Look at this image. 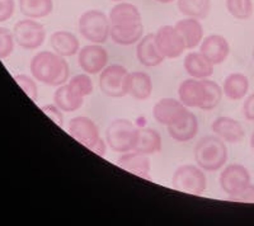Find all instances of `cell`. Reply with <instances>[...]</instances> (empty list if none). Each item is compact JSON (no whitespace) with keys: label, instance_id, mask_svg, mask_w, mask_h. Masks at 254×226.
Listing matches in <instances>:
<instances>
[{"label":"cell","instance_id":"obj_1","mask_svg":"<svg viewBox=\"0 0 254 226\" xmlns=\"http://www.w3.org/2000/svg\"><path fill=\"white\" fill-rule=\"evenodd\" d=\"M31 73L44 84L60 87L69 79L70 69L64 56L51 51H41L31 61Z\"/></svg>","mask_w":254,"mask_h":226},{"label":"cell","instance_id":"obj_2","mask_svg":"<svg viewBox=\"0 0 254 226\" xmlns=\"http://www.w3.org/2000/svg\"><path fill=\"white\" fill-rule=\"evenodd\" d=\"M197 166L206 171H216L228 162V149L225 142L217 136H206L197 142L194 148Z\"/></svg>","mask_w":254,"mask_h":226},{"label":"cell","instance_id":"obj_3","mask_svg":"<svg viewBox=\"0 0 254 226\" xmlns=\"http://www.w3.org/2000/svg\"><path fill=\"white\" fill-rule=\"evenodd\" d=\"M69 133L81 145L89 149L99 157L106 155V142L99 136V130L94 122L88 117L79 116L70 119L67 126Z\"/></svg>","mask_w":254,"mask_h":226},{"label":"cell","instance_id":"obj_4","mask_svg":"<svg viewBox=\"0 0 254 226\" xmlns=\"http://www.w3.org/2000/svg\"><path fill=\"white\" fill-rule=\"evenodd\" d=\"M139 128L128 119H115L106 130V141L117 153H128L135 149Z\"/></svg>","mask_w":254,"mask_h":226},{"label":"cell","instance_id":"obj_5","mask_svg":"<svg viewBox=\"0 0 254 226\" xmlns=\"http://www.w3.org/2000/svg\"><path fill=\"white\" fill-rule=\"evenodd\" d=\"M79 31L89 42L98 45L106 44L111 32L110 18L97 9L87 10L79 19Z\"/></svg>","mask_w":254,"mask_h":226},{"label":"cell","instance_id":"obj_6","mask_svg":"<svg viewBox=\"0 0 254 226\" xmlns=\"http://www.w3.org/2000/svg\"><path fill=\"white\" fill-rule=\"evenodd\" d=\"M173 187L179 192L190 194H202L207 188V179L203 169L199 167L187 164L179 167L172 178Z\"/></svg>","mask_w":254,"mask_h":226},{"label":"cell","instance_id":"obj_7","mask_svg":"<svg viewBox=\"0 0 254 226\" xmlns=\"http://www.w3.org/2000/svg\"><path fill=\"white\" fill-rule=\"evenodd\" d=\"M128 71L122 65H110L102 70L99 76V87L106 96L120 98L127 94Z\"/></svg>","mask_w":254,"mask_h":226},{"label":"cell","instance_id":"obj_8","mask_svg":"<svg viewBox=\"0 0 254 226\" xmlns=\"http://www.w3.org/2000/svg\"><path fill=\"white\" fill-rule=\"evenodd\" d=\"M14 41L26 50H36L45 42L46 29L41 23L31 19H23L17 22L13 28Z\"/></svg>","mask_w":254,"mask_h":226},{"label":"cell","instance_id":"obj_9","mask_svg":"<svg viewBox=\"0 0 254 226\" xmlns=\"http://www.w3.org/2000/svg\"><path fill=\"white\" fill-rule=\"evenodd\" d=\"M188 113L190 111L182 102L176 101L173 98L160 99L154 106L153 110V116L155 121L167 127L181 123L188 116Z\"/></svg>","mask_w":254,"mask_h":226},{"label":"cell","instance_id":"obj_10","mask_svg":"<svg viewBox=\"0 0 254 226\" xmlns=\"http://www.w3.org/2000/svg\"><path fill=\"white\" fill-rule=\"evenodd\" d=\"M251 184V174L242 164H230L220 174V186L229 197L238 193Z\"/></svg>","mask_w":254,"mask_h":226},{"label":"cell","instance_id":"obj_11","mask_svg":"<svg viewBox=\"0 0 254 226\" xmlns=\"http://www.w3.org/2000/svg\"><path fill=\"white\" fill-rule=\"evenodd\" d=\"M155 45L167 58H176L182 55L186 45L173 26H163L155 33Z\"/></svg>","mask_w":254,"mask_h":226},{"label":"cell","instance_id":"obj_12","mask_svg":"<svg viewBox=\"0 0 254 226\" xmlns=\"http://www.w3.org/2000/svg\"><path fill=\"white\" fill-rule=\"evenodd\" d=\"M79 65L88 74H99L108 64L107 50L98 44L88 45L79 50Z\"/></svg>","mask_w":254,"mask_h":226},{"label":"cell","instance_id":"obj_13","mask_svg":"<svg viewBox=\"0 0 254 226\" xmlns=\"http://www.w3.org/2000/svg\"><path fill=\"white\" fill-rule=\"evenodd\" d=\"M199 53L205 55L214 65L222 64L230 54V45L221 35H210L202 40Z\"/></svg>","mask_w":254,"mask_h":226},{"label":"cell","instance_id":"obj_14","mask_svg":"<svg viewBox=\"0 0 254 226\" xmlns=\"http://www.w3.org/2000/svg\"><path fill=\"white\" fill-rule=\"evenodd\" d=\"M179 101L186 107H198L203 105L206 98V88L202 80H196L194 78L182 81L178 89Z\"/></svg>","mask_w":254,"mask_h":226},{"label":"cell","instance_id":"obj_15","mask_svg":"<svg viewBox=\"0 0 254 226\" xmlns=\"http://www.w3.org/2000/svg\"><path fill=\"white\" fill-rule=\"evenodd\" d=\"M214 133L217 137L230 144H237L243 141L246 132L244 128L237 119L231 117H217L211 126Z\"/></svg>","mask_w":254,"mask_h":226},{"label":"cell","instance_id":"obj_16","mask_svg":"<svg viewBox=\"0 0 254 226\" xmlns=\"http://www.w3.org/2000/svg\"><path fill=\"white\" fill-rule=\"evenodd\" d=\"M117 166L130 173L139 175V177L145 178L150 180V159L149 155L137 153V151H128L125 153L119 160Z\"/></svg>","mask_w":254,"mask_h":226},{"label":"cell","instance_id":"obj_17","mask_svg":"<svg viewBox=\"0 0 254 226\" xmlns=\"http://www.w3.org/2000/svg\"><path fill=\"white\" fill-rule=\"evenodd\" d=\"M136 56L140 64L147 67H154L164 61V56L159 51L155 45V35L149 33L142 37L136 47Z\"/></svg>","mask_w":254,"mask_h":226},{"label":"cell","instance_id":"obj_18","mask_svg":"<svg viewBox=\"0 0 254 226\" xmlns=\"http://www.w3.org/2000/svg\"><path fill=\"white\" fill-rule=\"evenodd\" d=\"M176 29L182 37L186 49L190 50L198 46L203 40V27L196 18H185L176 23Z\"/></svg>","mask_w":254,"mask_h":226},{"label":"cell","instance_id":"obj_19","mask_svg":"<svg viewBox=\"0 0 254 226\" xmlns=\"http://www.w3.org/2000/svg\"><path fill=\"white\" fill-rule=\"evenodd\" d=\"M153 81L144 71H132L128 73L127 78V94L137 101H145L151 96Z\"/></svg>","mask_w":254,"mask_h":226},{"label":"cell","instance_id":"obj_20","mask_svg":"<svg viewBox=\"0 0 254 226\" xmlns=\"http://www.w3.org/2000/svg\"><path fill=\"white\" fill-rule=\"evenodd\" d=\"M186 71L194 79H206L214 74L215 65L201 53H190L183 62Z\"/></svg>","mask_w":254,"mask_h":226},{"label":"cell","instance_id":"obj_21","mask_svg":"<svg viewBox=\"0 0 254 226\" xmlns=\"http://www.w3.org/2000/svg\"><path fill=\"white\" fill-rule=\"evenodd\" d=\"M144 35V24L136 23L128 26H111L110 36L115 44L121 46H131L139 42Z\"/></svg>","mask_w":254,"mask_h":226},{"label":"cell","instance_id":"obj_22","mask_svg":"<svg viewBox=\"0 0 254 226\" xmlns=\"http://www.w3.org/2000/svg\"><path fill=\"white\" fill-rule=\"evenodd\" d=\"M50 44L54 49V53L60 56H74L79 51V40L74 33L69 31H56L50 38Z\"/></svg>","mask_w":254,"mask_h":226},{"label":"cell","instance_id":"obj_23","mask_svg":"<svg viewBox=\"0 0 254 226\" xmlns=\"http://www.w3.org/2000/svg\"><path fill=\"white\" fill-rule=\"evenodd\" d=\"M111 26H128V24L141 23V14L133 4L120 3L111 9Z\"/></svg>","mask_w":254,"mask_h":226},{"label":"cell","instance_id":"obj_24","mask_svg":"<svg viewBox=\"0 0 254 226\" xmlns=\"http://www.w3.org/2000/svg\"><path fill=\"white\" fill-rule=\"evenodd\" d=\"M168 132L173 140L178 142H187L194 139L198 132V119L196 114L192 112L188 113V116L181 123L168 127Z\"/></svg>","mask_w":254,"mask_h":226},{"label":"cell","instance_id":"obj_25","mask_svg":"<svg viewBox=\"0 0 254 226\" xmlns=\"http://www.w3.org/2000/svg\"><path fill=\"white\" fill-rule=\"evenodd\" d=\"M249 90V79L242 73H233L226 76L222 85V92L231 101H240Z\"/></svg>","mask_w":254,"mask_h":226},{"label":"cell","instance_id":"obj_26","mask_svg":"<svg viewBox=\"0 0 254 226\" xmlns=\"http://www.w3.org/2000/svg\"><path fill=\"white\" fill-rule=\"evenodd\" d=\"M162 150V136L159 135L158 131L153 128H139L137 141L133 151L151 155V154L159 153Z\"/></svg>","mask_w":254,"mask_h":226},{"label":"cell","instance_id":"obj_27","mask_svg":"<svg viewBox=\"0 0 254 226\" xmlns=\"http://www.w3.org/2000/svg\"><path fill=\"white\" fill-rule=\"evenodd\" d=\"M84 98H79L69 89L67 84H63L58 88L54 94V103L64 112H74L83 106Z\"/></svg>","mask_w":254,"mask_h":226},{"label":"cell","instance_id":"obj_28","mask_svg":"<svg viewBox=\"0 0 254 226\" xmlns=\"http://www.w3.org/2000/svg\"><path fill=\"white\" fill-rule=\"evenodd\" d=\"M19 9L22 14L36 19L49 15L54 9L52 0H19Z\"/></svg>","mask_w":254,"mask_h":226},{"label":"cell","instance_id":"obj_29","mask_svg":"<svg viewBox=\"0 0 254 226\" xmlns=\"http://www.w3.org/2000/svg\"><path fill=\"white\" fill-rule=\"evenodd\" d=\"M178 9L183 15L196 19H203L211 9L210 0H178Z\"/></svg>","mask_w":254,"mask_h":226},{"label":"cell","instance_id":"obj_30","mask_svg":"<svg viewBox=\"0 0 254 226\" xmlns=\"http://www.w3.org/2000/svg\"><path fill=\"white\" fill-rule=\"evenodd\" d=\"M203 84L206 88V98L203 105L201 106V110L202 111H212L220 105L222 98V89L217 83L212 80H202Z\"/></svg>","mask_w":254,"mask_h":226},{"label":"cell","instance_id":"obj_31","mask_svg":"<svg viewBox=\"0 0 254 226\" xmlns=\"http://www.w3.org/2000/svg\"><path fill=\"white\" fill-rule=\"evenodd\" d=\"M226 9L237 19L247 20L253 14V1L252 0H226Z\"/></svg>","mask_w":254,"mask_h":226},{"label":"cell","instance_id":"obj_32","mask_svg":"<svg viewBox=\"0 0 254 226\" xmlns=\"http://www.w3.org/2000/svg\"><path fill=\"white\" fill-rule=\"evenodd\" d=\"M67 87L76 97L84 98V97L92 94L93 81L85 74H79V75H75L74 78L70 79L69 83H67Z\"/></svg>","mask_w":254,"mask_h":226},{"label":"cell","instance_id":"obj_33","mask_svg":"<svg viewBox=\"0 0 254 226\" xmlns=\"http://www.w3.org/2000/svg\"><path fill=\"white\" fill-rule=\"evenodd\" d=\"M14 50V36L6 28L0 27V58H6Z\"/></svg>","mask_w":254,"mask_h":226},{"label":"cell","instance_id":"obj_34","mask_svg":"<svg viewBox=\"0 0 254 226\" xmlns=\"http://www.w3.org/2000/svg\"><path fill=\"white\" fill-rule=\"evenodd\" d=\"M14 80L17 81L18 85L24 90V93H26L32 101H37L38 89L33 79L29 78L28 75H24V74H18V75H14Z\"/></svg>","mask_w":254,"mask_h":226},{"label":"cell","instance_id":"obj_35","mask_svg":"<svg viewBox=\"0 0 254 226\" xmlns=\"http://www.w3.org/2000/svg\"><path fill=\"white\" fill-rule=\"evenodd\" d=\"M41 110L44 111L45 114L50 117L51 121H54L58 126L63 127L64 126V116H63V111L58 107L56 105H46L42 106Z\"/></svg>","mask_w":254,"mask_h":226},{"label":"cell","instance_id":"obj_36","mask_svg":"<svg viewBox=\"0 0 254 226\" xmlns=\"http://www.w3.org/2000/svg\"><path fill=\"white\" fill-rule=\"evenodd\" d=\"M230 201H234V202H248V203H254V184H249L248 187L243 189L240 193H238L237 196H233V197H229Z\"/></svg>","mask_w":254,"mask_h":226},{"label":"cell","instance_id":"obj_37","mask_svg":"<svg viewBox=\"0 0 254 226\" xmlns=\"http://www.w3.org/2000/svg\"><path fill=\"white\" fill-rule=\"evenodd\" d=\"M14 13V0H0V22H5Z\"/></svg>","mask_w":254,"mask_h":226},{"label":"cell","instance_id":"obj_38","mask_svg":"<svg viewBox=\"0 0 254 226\" xmlns=\"http://www.w3.org/2000/svg\"><path fill=\"white\" fill-rule=\"evenodd\" d=\"M243 112H244V116L247 119L254 122V93L247 98V101L244 102V106H243Z\"/></svg>","mask_w":254,"mask_h":226},{"label":"cell","instance_id":"obj_39","mask_svg":"<svg viewBox=\"0 0 254 226\" xmlns=\"http://www.w3.org/2000/svg\"><path fill=\"white\" fill-rule=\"evenodd\" d=\"M159 3H163V4H168V3H173L174 0H156Z\"/></svg>","mask_w":254,"mask_h":226},{"label":"cell","instance_id":"obj_40","mask_svg":"<svg viewBox=\"0 0 254 226\" xmlns=\"http://www.w3.org/2000/svg\"><path fill=\"white\" fill-rule=\"evenodd\" d=\"M251 148L254 150V132L252 133V136H251Z\"/></svg>","mask_w":254,"mask_h":226},{"label":"cell","instance_id":"obj_41","mask_svg":"<svg viewBox=\"0 0 254 226\" xmlns=\"http://www.w3.org/2000/svg\"><path fill=\"white\" fill-rule=\"evenodd\" d=\"M112 1H124V0H112Z\"/></svg>","mask_w":254,"mask_h":226},{"label":"cell","instance_id":"obj_42","mask_svg":"<svg viewBox=\"0 0 254 226\" xmlns=\"http://www.w3.org/2000/svg\"><path fill=\"white\" fill-rule=\"evenodd\" d=\"M253 60H254V49H253Z\"/></svg>","mask_w":254,"mask_h":226}]
</instances>
